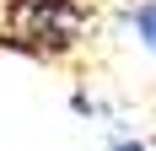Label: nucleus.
Segmentation results:
<instances>
[{
  "instance_id": "nucleus-3",
  "label": "nucleus",
  "mask_w": 156,
  "mask_h": 151,
  "mask_svg": "<svg viewBox=\"0 0 156 151\" xmlns=\"http://www.w3.org/2000/svg\"><path fill=\"white\" fill-rule=\"evenodd\" d=\"M108 151H145V140L129 135V130H119V119H113V130H108Z\"/></svg>"
},
{
  "instance_id": "nucleus-2",
  "label": "nucleus",
  "mask_w": 156,
  "mask_h": 151,
  "mask_svg": "<svg viewBox=\"0 0 156 151\" xmlns=\"http://www.w3.org/2000/svg\"><path fill=\"white\" fill-rule=\"evenodd\" d=\"M129 32L156 54V0H135V6H129Z\"/></svg>"
},
{
  "instance_id": "nucleus-1",
  "label": "nucleus",
  "mask_w": 156,
  "mask_h": 151,
  "mask_svg": "<svg viewBox=\"0 0 156 151\" xmlns=\"http://www.w3.org/2000/svg\"><path fill=\"white\" fill-rule=\"evenodd\" d=\"M92 38V0H0V49L65 65Z\"/></svg>"
}]
</instances>
